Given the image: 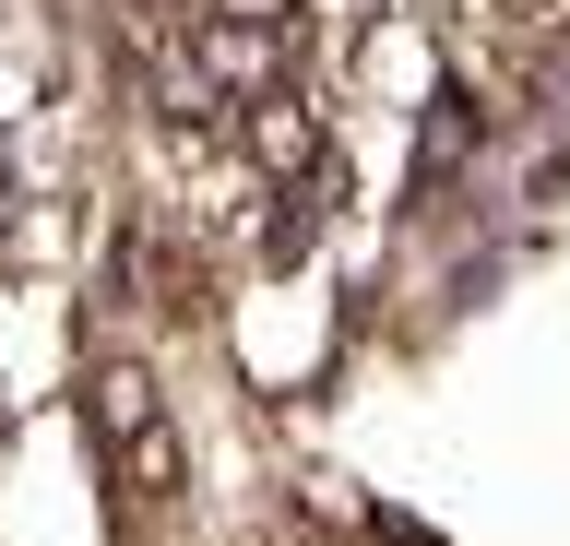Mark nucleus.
<instances>
[{
  "mask_svg": "<svg viewBox=\"0 0 570 546\" xmlns=\"http://www.w3.org/2000/svg\"><path fill=\"white\" fill-rule=\"evenodd\" d=\"M214 357L274 416L333 380V357H345V286H333L321 238H297V250H274V261H249V274L214 286Z\"/></svg>",
  "mask_w": 570,
  "mask_h": 546,
  "instance_id": "1",
  "label": "nucleus"
}]
</instances>
